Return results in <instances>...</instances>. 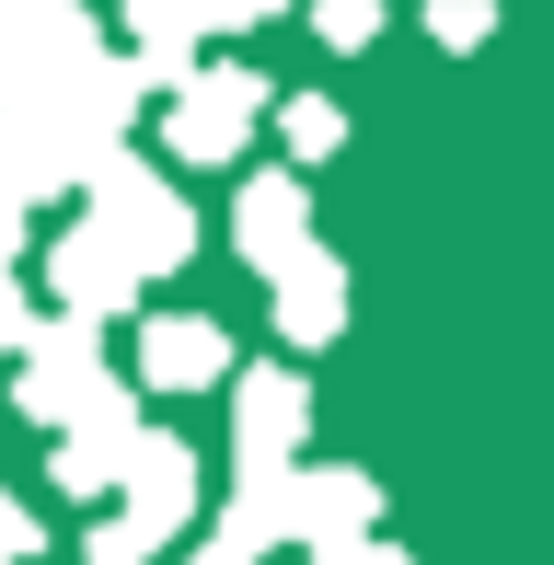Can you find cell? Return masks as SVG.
<instances>
[{
  "instance_id": "3957f363",
  "label": "cell",
  "mask_w": 554,
  "mask_h": 565,
  "mask_svg": "<svg viewBox=\"0 0 554 565\" xmlns=\"http://www.w3.org/2000/svg\"><path fill=\"white\" fill-rule=\"evenodd\" d=\"M300 427H312L300 370H243V381H232V473H243V484L300 473Z\"/></svg>"
},
{
  "instance_id": "8fae6325",
  "label": "cell",
  "mask_w": 554,
  "mask_h": 565,
  "mask_svg": "<svg viewBox=\"0 0 554 565\" xmlns=\"http://www.w3.org/2000/svg\"><path fill=\"white\" fill-rule=\"evenodd\" d=\"M277 139H289V162H323V150L347 139V116L323 105V93H289V105H277Z\"/></svg>"
},
{
  "instance_id": "52a82bcc",
  "label": "cell",
  "mask_w": 554,
  "mask_h": 565,
  "mask_svg": "<svg viewBox=\"0 0 554 565\" xmlns=\"http://www.w3.org/2000/svg\"><path fill=\"white\" fill-rule=\"evenodd\" d=\"M232 243H243V266H255V277H277L300 243H312V185H300V173H255L243 209H232Z\"/></svg>"
},
{
  "instance_id": "2e32d148",
  "label": "cell",
  "mask_w": 554,
  "mask_h": 565,
  "mask_svg": "<svg viewBox=\"0 0 554 565\" xmlns=\"http://www.w3.org/2000/svg\"><path fill=\"white\" fill-rule=\"evenodd\" d=\"M23 335H35V312H23V300L0 289V358H23Z\"/></svg>"
},
{
  "instance_id": "7a4b0ae2",
  "label": "cell",
  "mask_w": 554,
  "mask_h": 565,
  "mask_svg": "<svg viewBox=\"0 0 554 565\" xmlns=\"http://www.w3.org/2000/svg\"><path fill=\"white\" fill-rule=\"evenodd\" d=\"M255 116H266V82L220 58V70H185V82H173L162 139H173V162H232V150L255 139Z\"/></svg>"
},
{
  "instance_id": "5bb4252c",
  "label": "cell",
  "mask_w": 554,
  "mask_h": 565,
  "mask_svg": "<svg viewBox=\"0 0 554 565\" xmlns=\"http://www.w3.org/2000/svg\"><path fill=\"white\" fill-rule=\"evenodd\" d=\"M35 543H46V531H35V508H23V497H0V565H35Z\"/></svg>"
},
{
  "instance_id": "277c9868",
  "label": "cell",
  "mask_w": 554,
  "mask_h": 565,
  "mask_svg": "<svg viewBox=\"0 0 554 565\" xmlns=\"http://www.w3.org/2000/svg\"><path fill=\"white\" fill-rule=\"evenodd\" d=\"M23 416H46V427H70L82 404H105L116 381H105V347H93V323H35L23 335Z\"/></svg>"
},
{
  "instance_id": "e0dca14e",
  "label": "cell",
  "mask_w": 554,
  "mask_h": 565,
  "mask_svg": "<svg viewBox=\"0 0 554 565\" xmlns=\"http://www.w3.org/2000/svg\"><path fill=\"white\" fill-rule=\"evenodd\" d=\"M12 266H23V209H0V289H12Z\"/></svg>"
},
{
  "instance_id": "4fadbf2b",
  "label": "cell",
  "mask_w": 554,
  "mask_h": 565,
  "mask_svg": "<svg viewBox=\"0 0 554 565\" xmlns=\"http://www.w3.org/2000/svg\"><path fill=\"white\" fill-rule=\"evenodd\" d=\"M486 0H439V12H427V35H439V46H486Z\"/></svg>"
},
{
  "instance_id": "7c38bea8",
  "label": "cell",
  "mask_w": 554,
  "mask_h": 565,
  "mask_svg": "<svg viewBox=\"0 0 554 565\" xmlns=\"http://www.w3.org/2000/svg\"><path fill=\"white\" fill-rule=\"evenodd\" d=\"M312 35L323 46H370L382 35V0H312Z\"/></svg>"
},
{
  "instance_id": "6da1fadb",
  "label": "cell",
  "mask_w": 554,
  "mask_h": 565,
  "mask_svg": "<svg viewBox=\"0 0 554 565\" xmlns=\"http://www.w3.org/2000/svg\"><path fill=\"white\" fill-rule=\"evenodd\" d=\"M82 185H93V220H82V231H93L128 277H162V266H185V254H196V209L139 162V150H105Z\"/></svg>"
},
{
  "instance_id": "30bf717a",
  "label": "cell",
  "mask_w": 554,
  "mask_h": 565,
  "mask_svg": "<svg viewBox=\"0 0 554 565\" xmlns=\"http://www.w3.org/2000/svg\"><path fill=\"white\" fill-rule=\"evenodd\" d=\"M128 439H139V404H128V393H105V404H82V416L58 427V461H46V473H58L70 497H105L116 461H128Z\"/></svg>"
},
{
  "instance_id": "ac0fdd59",
  "label": "cell",
  "mask_w": 554,
  "mask_h": 565,
  "mask_svg": "<svg viewBox=\"0 0 554 565\" xmlns=\"http://www.w3.org/2000/svg\"><path fill=\"white\" fill-rule=\"evenodd\" d=\"M185 565H255V554H243V543H220V531H209V543H196Z\"/></svg>"
},
{
  "instance_id": "ba28073f",
  "label": "cell",
  "mask_w": 554,
  "mask_h": 565,
  "mask_svg": "<svg viewBox=\"0 0 554 565\" xmlns=\"http://www.w3.org/2000/svg\"><path fill=\"white\" fill-rule=\"evenodd\" d=\"M46 289H58V323H93V335H105V323L139 300V277L116 266L93 231H70V243H46Z\"/></svg>"
},
{
  "instance_id": "9c48e42d",
  "label": "cell",
  "mask_w": 554,
  "mask_h": 565,
  "mask_svg": "<svg viewBox=\"0 0 554 565\" xmlns=\"http://www.w3.org/2000/svg\"><path fill=\"white\" fill-rule=\"evenodd\" d=\"M266 300H277V335H289V347H323V335L347 323V266H335L323 243H300L289 266L266 277Z\"/></svg>"
},
{
  "instance_id": "8992f818",
  "label": "cell",
  "mask_w": 554,
  "mask_h": 565,
  "mask_svg": "<svg viewBox=\"0 0 554 565\" xmlns=\"http://www.w3.org/2000/svg\"><path fill=\"white\" fill-rule=\"evenodd\" d=\"M139 381H150V393H220V381H232V335H220L209 312L139 323Z\"/></svg>"
},
{
  "instance_id": "9a60e30c",
  "label": "cell",
  "mask_w": 554,
  "mask_h": 565,
  "mask_svg": "<svg viewBox=\"0 0 554 565\" xmlns=\"http://www.w3.org/2000/svg\"><path fill=\"white\" fill-rule=\"evenodd\" d=\"M312 565H416V554H405V543H370V531H359V543H323Z\"/></svg>"
},
{
  "instance_id": "5b68a950",
  "label": "cell",
  "mask_w": 554,
  "mask_h": 565,
  "mask_svg": "<svg viewBox=\"0 0 554 565\" xmlns=\"http://www.w3.org/2000/svg\"><path fill=\"white\" fill-rule=\"evenodd\" d=\"M116 484H128V520H116V531H128L139 554L173 543V531L196 520V461H185V439H150V427H139L128 461H116Z\"/></svg>"
}]
</instances>
